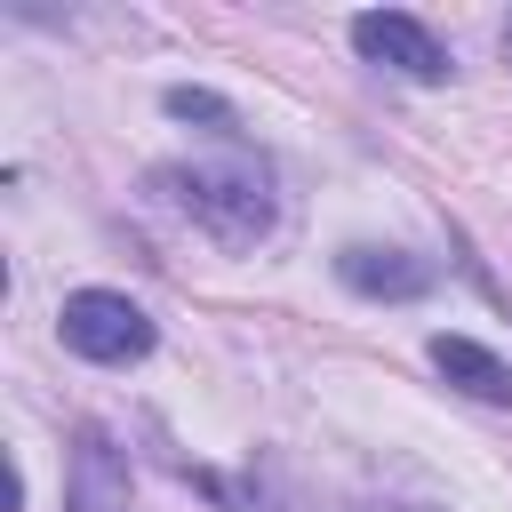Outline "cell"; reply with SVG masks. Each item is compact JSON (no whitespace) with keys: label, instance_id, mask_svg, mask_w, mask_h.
Instances as JSON below:
<instances>
[{"label":"cell","instance_id":"obj_1","mask_svg":"<svg viewBox=\"0 0 512 512\" xmlns=\"http://www.w3.org/2000/svg\"><path fill=\"white\" fill-rule=\"evenodd\" d=\"M152 192H168V208L176 216H192L208 240H224V248H256L264 232H272V176L248 160V152H232V160H176V168H152Z\"/></svg>","mask_w":512,"mask_h":512},{"label":"cell","instance_id":"obj_2","mask_svg":"<svg viewBox=\"0 0 512 512\" xmlns=\"http://www.w3.org/2000/svg\"><path fill=\"white\" fill-rule=\"evenodd\" d=\"M56 328H64V344H72L80 360H96V368H128V360L152 352V312H144L136 296H120V288H72L64 312H56Z\"/></svg>","mask_w":512,"mask_h":512},{"label":"cell","instance_id":"obj_3","mask_svg":"<svg viewBox=\"0 0 512 512\" xmlns=\"http://www.w3.org/2000/svg\"><path fill=\"white\" fill-rule=\"evenodd\" d=\"M352 48H360L368 64L408 72V80H448V72H456V64H448V48L432 40V24L400 16V8H368V16H352Z\"/></svg>","mask_w":512,"mask_h":512},{"label":"cell","instance_id":"obj_4","mask_svg":"<svg viewBox=\"0 0 512 512\" xmlns=\"http://www.w3.org/2000/svg\"><path fill=\"white\" fill-rule=\"evenodd\" d=\"M64 504H72V512H128V504H136L128 448H120L104 424H80L72 464H64Z\"/></svg>","mask_w":512,"mask_h":512},{"label":"cell","instance_id":"obj_5","mask_svg":"<svg viewBox=\"0 0 512 512\" xmlns=\"http://www.w3.org/2000/svg\"><path fill=\"white\" fill-rule=\"evenodd\" d=\"M336 280H344L352 296H384V304H408V296H424V288H432V264H424V256H408V248H376V240H352V248H336Z\"/></svg>","mask_w":512,"mask_h":512},{"label":"cell","instance_id":"obj_6","mask_svg":"<svg viewBox=\"0 0 512 512\" xmlns=\"http://www.w3.org/2000/svg\"><path fill=\"white\" fill-rule=\"evenodd\" d=\"M432 368L456 384V392H472V400H496V408H512V368L488 352V344H472V336H432Z\"/></svg>","mask_w":512,"mask_h":512},{"label":"cell","instance_id":"obj_7","mask_svg":"<svg viewBox=\"0 0 512 512\" xmlns=\"http://www.w3.org/2000/svg\"><path fill=\"white\" fill-rule=\"evenodd\" d=\"M168 120H208L224 144H240V120H232V104H224V96H208V88H168Z\"/></svg>","mask_w":512,"mask_h":512},{"label":"cell","instance_id":"obj_8","mask_svg":"<svg viewBox=\"0 0 512 512\" xmlns=\"http://www.w3.org/2000/svg\"><path fill=\"white\" fill-rule=\"evenodd\" d=\"M368 512H432V504H368Z\"/></svg>","mask_w":512,"mask_h":512}]
</instances>
